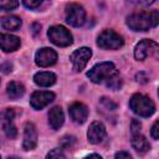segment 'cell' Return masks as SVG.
Masks as SVG:
<instances>
[{
    "mask_svg": "<svg viewBox=\"0 0 159 159\" xmlns=\"http://www.w3.org/2000/svg\"><path fill=\"white\" fill-rule=\"evenodd\" d=\"M83 159H102V157L98 155V154H89V155L84 157Z\"/></svg>",
    "mask_w": 159,
    "mask_h": 159,
    "instance_id": "836d02e7",
    "label": "cell"
},
{
    "mask_svg": "<svg viewBox=\"0 0 159 159\" xmlns=\"http://www.w3.org/2000/svg\"><path fill=\"white\" fill-rule=\"evenodd\" d=\"M75 143H76V138L73 135H65L61 139V147L65 149H71Z\"/></svg>",
    "mask_w": 159,
    "mask_h": 159,
    "instance_id": "d4e9b609",
    "label": "cell"
},
{
    "mask_svg": "<svg viewBox=\"0 0 159 159\" xmlns=\"http://www.w3.org/2000/svg\"><path fill=\"white\" fill-rule=\"evenodd\" d=\"M132 147L140 154L147 153L150 149V144L147 140V138L144 135H142L140 133L137 134H132Z\"/></svg>",
    "mask_w": 159,
    "mask_h": 159,
    "instance_id": "ac0fdd59",
    "label": "cell"
},
{
    "mask_svg": "<svg viewBox=\"0 0 159 159\" xmlns=\"http://www.w3.org/2000/svg\"><path fill=\"white\" fill-rule=\"evenodd\" d=\"M106 137V127L101 122H93L91 123L88 130H87V138L88 142L92 144L101 143Z\"/></svg>",
    "mask_w": 159,
    "mask_h": 159,
    "instance_id": "4fadbf2b",
    "label": "cell"
},
{
    "mask_svg": "<svg viewBox=\"0 0 159 159\" xmlns=\"http://www.w3.org/2000/svg\"><path fill=\"white\" fill-rule=\"evenodd\" d=\"M63 122H65V116H63V112H62L61 107L56 106V107L51 108L50 112H48V124H50V127L53 130H57L62 127Z\"/></svg>",
    "mask_w": 159,
    "mask_h": 159,
    "instance_id": "9a60e30c",
    "label": "cell"
},
{
    "mask_svg": "<svg viewBox=\"0 0 159 159\" xmlns=\"http://www.w3.org/2000/svg\"><path fill=\"white\" fill-rule=\"evenodd\" d=\"M0 70H1L4 73H9V72L12 71V65H11L10 62H5V63H2V65L0 66Z\"/></svg>",
    "mask_w": 159,
    "mask_h": 159,
    "instance_id": "1f68e13d",
    "label": "cell"
},
{
    "mask_svg": "<svg viewBox=\"0 0 159 159\" xmlns=\"http://www.w3.org/2000/svg\"><path fill=\"white\" fill-rule=\"evenodd\" d=\"M37 144V130L34 123L27 122L24 128V140H22V148L25 150H31Z\"/></svg>",
    "mask_w": 159,
    "mask_h": 159,
    "instance_id": "7c38bea8",
    "label": "cell"
},
{
    "mask_svg": "<svg viewBox=\"0 0 159 159\" xmlns=\"http://www.w3.org/2000/svg\"><path fill=\"white\" fill-rule=\"evenodd\" d=\"M101 103L107 108V109H109V111H114V109H117V103H114L113 101H111L109 98H107V97H102L101 98Z\"/></svg>",
    "mask_w": 159,
    "mask_h": 159,
    "instance_id": "484cf974",
    "label": "cell"
},
{
    "mask_svg": "<svg viewBox=\"0 0 159 159\" xmlns=\"http://www.w3.org/2000/svg\"><path fill=\"white\" fill-rule=\"evenodd\" d=\"M114 159H133V158H132V155H130L128 152L120 150V152H117V153H116Z\"/></svg>",
    "mask_w": 159,
    "mask_h": 159,
    "instance_id": "4dcf8cb0",
    "label": "cell"
},
{
    "mask_svg": "<svg viewBox=\"0 0 159 159\" xmlns=\"http://www.w3.org/2000/svg\"><path fill=\"white\" fill-rule=\"evenodd\" d=\"M47 36L50 39V41L60 47H66L72 45L73 42V37L72 34L62 25H53L48 29L47 31Z\"/></svg>",
    "mask_w": 159,
    "mask_h": 159,
    "instance_id": "277c9868",
    "label": "cell"
},
{
    "mask_svg": "<svg viewBox=\"0 0 159 159\" xmlns=\"http://www.w3.org/2000/svg\"><path fill=\"white\" fill-rule=\"evenodd\" d=\"M150 20H152V27H157L159 24V11L158 10L150 11Z\"/></svg>",
    "mask_w": 159,
    "mask_h": 159,
    "instance_id": "83f0119b",
    "label": "cell"
},
{
    "mask_svg": "<svg viewBox=\"0 0 159 159\" xmlns=\"http://www.w3.org/2000/svg\"><path fill=\"white\" fill-rule=\"evenodd\" d=\"M9 159H19V158H17V157H10Z\"/></svg>",
    "mask_w": 159,
    "mask_h": 159,
    "instance_id": "e575fe53",
    "label": "cell"
},
{
    "mask_svg": "<svg viewBox=\"0 0 159 159\" xmlns=\"http://www.w3.org/2000/svg\"><path fill=\"white\" fill-rule=\"evenodd\" d=\"M2 29L5 30H9V31H17L21 25H22V21L19 16H15V15H6V16H2L1 17V21H0Z\"/></svg>",
    "mask_w": 159,
    "mask_h": 159,
    "instance_id": "e0dca14e",
    "label": "cell"
},
{
    "mask_svg": "<svg viewBox=\"0 0 159 159\" xmlns=\"http://www.w3.org/2000/svg\"><path fill=\"white\" fill-rule=\"evenodd\" d=\"M55 99V93L50 91H36L31 94L30 106L34 109H42Z\"/></svg>",
    "mask_w": 159,
    "mask_h": 159,
    "instance_id": "30bf717a",
    "label": "cell"
},
{
    "mask_svg": "<svg viewBox=\"0 0 159 159\" xmlns=\"http://www.w3.org/2000/svg\"><path fill=\"white\" fill-rule=\"evenodd\" d=\"M127 25L133 31H147L152 27L150 12L138 11L133 12L127 17Z\"/></svg>",
    "mask_w": 159,
    "mask_h": 159,
    "instance_id": "5b68a950",
    "label": "cell"
},
{
    "mask_svg": "<svg viewBox=\"0 0 159 159\" xmlns=\"http://www.w3.org/2000/svg\"><path fill=\"white\" fill-rule=\"evenodd\" d=\"M123 43V37L114 30H103L97 37V46L103 50H118Z\"/></svg>",
    "mask_w": 159,
    "mask_h": 159,
    "instance_id": "3957f363",
    "label": "cell"
},
{
    "mask_svg": "<svg viewBox=\"0 0 159 159\" xmlns=\"http://www.w3.org/2000/svg\"><path fill=\"white\" fill-rule=\"evenodd\" d=\"M19 6V1L14 0H0V11H11Z\"/></svg>",
    "mask_w": 159,
    "mask_h": 159,
    "instance_id": "603a6c76",
    "label": "cell"
},
{
    "mask_svg": "<svg viewBox=\"0 0 159 159\" xmlns=\"http://www.w3.org/2000/svg\"><path fill=\"white\" fill-rule=\"evenodd\" d=\"M0 159H1V157H0Z\"/></svg>",
    "mask_w": 159,
    "mask_h": 159,
    "instance_id": "d590c367",
    "label": "cell"
},
{
    "mask_svg": "<svg viewBox=\"0 0 159 159\" xmlns=\"http://www.w3.org/2000/svg\"><path fill=\"white\" fill-rule=\"evenodd\" d=\"M158 50V43L153 40L144 39L139 41L134 47V57L138 61H144L145 58L153 56Z\"/></svg>",
    "mask_w": 159,
    "mask_h": 159,
    "instance_id": "52a82bcc",
    "label": "cell"
},
{
    "mask_svg": "<svg viewBox=\"0 0 159 159\" xmlns=\"http://www.w3.org/2000/svg\"><path fill=\"white\" fill-rule=\"evenodd\" d=\"M122 84H123V80H122V77H120V75L118 73V71L116 72V73H113L108 80H107V82H106V86L108 87V88H111V89H119L120 87H122Z\"/></svg>",
    "mask_w": 159,
    "mask_h": 159,
    "instance_id": "ffe728a7",
    "label": "cell"
},
{
    "mask_svg": "<svg viewBox=\"0 0 159 159\" xmlns=\"http://www.w3.org/2000/svg\"><path fill=\"white\" fill-rule=\"evenodd\" d=\"M14 118H15V111H14L12 108H5V109H2L1 113H0L1 124L14 122Z\"/></svg>",
    "mask_w": 159,
    "mask_h": 159,
    "instance_id": "44dd1931",
    "label": "cell"
},
{
    "mask_svg": "<svg viewBox=\"0 0 159 159\" xmlns=\"http://www.w3.org/2000/svg\"><path fill=\"white\" fill-rule=\"evenodd\" d=\"M24 93H25V87L20 82L12 81L6 87V94L10 99H17V98L22 97Z\"/></svg>",
    "mask_w": 159,
    "mask_h": 159,
    "instance_id": "d6986e66",
    "label": "cell"
},
{
    "mask_svg": "<svg viewBox=\"0 0 159 159\" xmlns=\"http://www.w3.org/2000/svg\"><path fill=\"white\" fill-rule=\"evenodd\" d=\"M140 127H142L140 122H139L138 119H133V120H132V124H130V128H132V134H137V133H139Z\"/></svg>",
    "mask_w": 159,
    "mask_h": 159,
    "instance_id": "f546056e",
    "label": "cell"
},
{
    "mask_svg": "<svg viewBox=\"0 0 159 159\" xmlns=\"http://www.w3.org/2000/svg\"><path fill=\"white\" fill-rule=\"evenodd\" d=\"M66 22L73 27H80L86 21V10L77 2H71L66 6Z\"/></svg>",
    "mask_w": 159,
    "mask_h": 159,
    "instance_id": "8992f818",
    "label": "cell"
},
{
    "mask_svg": "<svg viewBox=\"0 0 159 159\" xmlns=\"http://www.w3.org/2000/svg\"><path fill=\"white\" fill-rule=\"evenodd\" d=\"M129 108L139 117H150L155 112L154 102L145 94L135 93L129 99Z\"/></svg>",
    "mask_w": 159,
    "mask_h": 159,
    "instance_id": "6da1fadb",
    "label": "cell"
},
{
    "mask_svg": "<svg viewBox=\"0 0 159 159\" xmlns=\"http://www.w3.org/2000/svg\"><path fill=\"white\" fill-rule=\"evenodd\" d=\"M40 31H41V25H40V24L35 22V24H32V25H31V32H32V35H34V36H36Z\"/></svg>",
    "mask_w": 159,
    "mask_h": 159,
    "instance_id": "d6a6232c",
    "label": "cell"
},
{
    "mask_svg": "<svg viewBox=\"0 0 159 159\" xmlns=\"http://www.w3.org/2000/svg\"><path fill=\"white\" fill-rule=\"evenodd\" d=\"M2 128H4V132H5V134H6L7 138H10V139L16 138V135H17V129H16L14 122L4 123V124H2Z\"/></svg>",
    "mask_w": 159,
    "mask_h": 159,
    "instance_id": "7402d4cb",
    "label": "cell"
},
{
    "mask_svg": "<svg viewBox=\"0 0 159 159\" xmlns=\"http://www.w3.org/2000/svg\"><path fill=\"white\" fill-rule=\"evenodd\" d=\"M57 61V53L50 47H42L35 53V62L40 67H50Z\"/></svg>",
    "mask_w": 159,
    "mask_h": 159,
    "instance_id": "9c48e42d",
    "label": "cell"
},
{
    "mask_svg": "<svg viewBox=\"0 0 159 159\" xmlns=\"http://www.w3.org/2000/svg\"><path fill=\"white\" fill-rule=\"evenodd\" d=\"M22 4H24L27 9H32V10H35V9H37V7L41 6L42 1H41V0H24Z\"/></svg>",
    "mask_w": 159,
    "mask_h": 159,
    "instance_id": "4316f807",
    "label": "cell"
},
{
    "mask_svg": "<svg viewBox=\"0 0 159 159\" xmlns=\"http://www.w3.org/2000/svg\"><path fill=\"white\" fill-rule=\"evenodd\" d=\"M116 72L117 70L112 62H101L94 65L87 72V77L93 83H106L107 80Z\"/></svg>",
    "mask_w": 159,
    "mask_h": 159,
    "instance_id": "7a4b0ae2",
    "label": "cell"
},
{
    "mask_svg": "<svg viewBox=\"0 0 159 159\" xmlns=\"http://www.w3.org/2000/svg\"><path fill=\"white\" fill-rule=\"evenodd\" d=\"M159 122L158 120H155L154 122V124H153V127H152V130H150V135H152V138L153 139H158L159 138Z\"/></svg>",
    "mask_w": 159,
    "mask_h": 159,
    "instance_id": "f1b7e54d",
    "label": "cell"
},
{
    "mask_svg": "<svg viewBox=\"0 0 159 159\" xmlns=\"http://www.w3.org/2000/svg\"><path fill=\"white\" fill-rule=\"evenodd\" d=\"M46 159H66V157H65V153L62 152V149L55 148L47 153Z\"/></svg>",
    "mask_w": 159,
    "mask_h": 159,
    "instance_id": "cb8c5ba5",
    "label": "cell"
},
{
    "mask_svg": "<svg viewBox=\"0 0 159 159\" xmlns=\"http://www.w3.org/2000/svg\"><path fill=\"white\" fill-rule=\"evenodd\" d=\"M20 39L11 34H0V48L5 52H14L20 47Z\"/></svg>",
    "mask_w": 159,
    "mask_h": 159,
    "instance_id": "5bb4252c",
    "label": "cell"
},
{
    "mask_svg": "<svg viewBox=\"0 0 159 159\" xmlns=\"http://www.w3.org/2000/svg\"><path fill=\"white\" fill-rule=\"evenodd\" d=\"M34 82L40 87H50L56 82V75L52 72H37L34 76Z\"/></svg>",
    "mask_w": 159,
    "mask_h": 159,
    "instance_id": "2e32d148",
    "label": "cell"
},
{
    "mask_svg": "<svg viewBox=\"0 0 159 159\" xmlns=\"http://www.w3.org/2000/svg\"><path fill=\"white\" fill-rule=\"evenodd\" d=\"M91 56H92V51L88 47H80L76 51H73L71 53V56H70L73 71L81 72L86 67V65L88 63Z\"/></svg>",
    "mask_w": 159,
    "mask_h": 159,
    "instance_id": "ba28073f",
    "label": "cell"
},
{
    "mask_svg": "<svg viewBox=\"0 0 159 159\" xmlns=\"http://www.w3.org/2000/svg\"><path fill=\"white\" fill-rule=\"evenodd\" d=\"M68 113H70L71 119L75 123H78V124L84 123L88 118V108H87L86 104H83L81 102L72 103L68 108Z\"/></svg>",
    "mask_w": 159,
    "mask_h": 159,
    "instance_id": "8fae6325",
    "label": "cell"
}]
</instances>
